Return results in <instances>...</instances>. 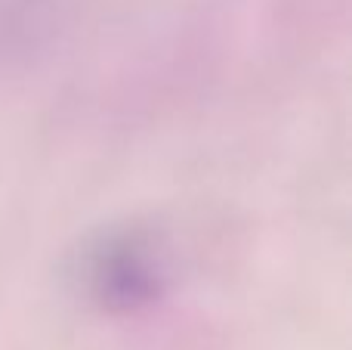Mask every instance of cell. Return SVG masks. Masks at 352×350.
Segmentation results:
<instances>
[{"label":"cell","mask_w":352,"mask_h":350,"mask_svg":"<svg viewBox=\"0 0 352 350\" xmlns=\"http://www.w3.org/2000/svg\"><path fill=\"white\" fill-rule=\"evenodd\" d=\"M56 28V0H0V65L28 59Z\"/></svg>","instance_id":"2"},{"label":"cell","mask_w":352,"mask_h":350,"mask_svg":"<svg viewBox=\"0 0 352 350\" xmlns=\"http://www.w3.org/2000/svg\"><path fill=\"white\" fill-rule=\"evenodd\" d=\"M74 282L105 313H140L167 295V248L146 227H109L80 248Z\"/></svg>","instance_id":"1"}]
</instances>
